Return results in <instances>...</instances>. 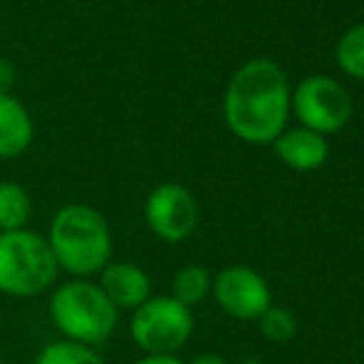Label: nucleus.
<instances>
[{
  "mask_svg": "<svg viewBox=\"0 0 364 364\" xmlns=\"http://www.w3.org/2000/svg\"><path fill=\"white\" fill-rule=\"evenodd\" d=\"M136 364H181L173 355H146L144 360H139Z\"/></svg>",
  "mask_w": 364,
  "mask_h": 364,
  "instance_id": "obj_18",
  "label": "nucleus"
},
{
  "mask_svg": "<svg viewBox=\"0 0 364 364\" xmlns=\"http://www.w3.org/2000/svg\"><path fill=\"white\" fill-rule=\"evenodd\" d=\"M288 82L270 60H253L240 68L225 92V119L245 141L265 144L280 136L288 119Z\"/></svg>",
  "mask_w": 364,
  "mask_h": 364,
  "instance_id": "obj_1",
  "label": "nucleus"
},
{
  "mask_svg": "<svg viewBox=\"0 0 364 364\" xmlns=\"http://www.w3.org/2000/svg\"><path fill=\"white\" fill-rule=\"evenodd\" d=\"M211 273L201 265H186L176 273L173 278V300H178L183 307L191 310L193 305L206 300V295L211 292Z\"/></svg>",
  "mask_w": 364,
  "mask_h": 364,
  "instance_id": "obj_13",
  "label": "nucleus"
},
{
  "mask_svg": "<svg viewBox=\"0 0 364 364\" xmlns=\"http://www.w3.org/2000/svg\"><path fill=\"white\" fill-rule=\"evenodd\" d=\"M58 260L48 238L33 230L0 233V292L10 297H35L58 278Z\"/></svg>",
  "mask_w": 364,
  "mask_h": 364,
  "instance_id": "obj_4",
  "label": "nucleus"
},
{
  "mask_svg": "<svg viewBox=\"0 0 364 364\" xmlns=\"http://www.w3.org/2000/svg\"><path fill=\"white\" fill-rule=\"evenodd\" d=\"M240 364H263V362H258V360H243Z\"/></svg>",
  "mask_w": 364,
  "mask_h": 364,
  "instance_id": "obj_20",
  "label": "nucleus"
},
{
  "mask_svg": "<svg viewBox=\"0 0 364 364\" xmlns=\"http://www.w3.org/2000/svg\"><path fill=\"white\" fill-rule=\"evenodd\" d=\"M295 112L305 127L317 134L337 132L352 114L350 95L330 77H310L295 90Z\"/></svg>",
  "mask_w": 364,
  "mask_h": 364,
  "instance_id": "obj_6",
  "label": "nucleus"
},
{
  "mask_svg": "<svg viewBox=\"0 0 364 364\" xmlns=\"http://www.w3.org/2000/svg\"><path fill=\"white\" fill-rule=\"evenodd\" d=\"M337 60L345 73L364 80V25H357L342 35L337 45Z\"/></svg>",
  "mask_w": 364,
  "mask_h": 364,
  "instance_id": "obj_15",
  "label": "nucleus"
},
{
  "mask_svg": "<svg viewBox=\"0 0 364 364\" xmlns=\"http://www.w3.org/2000/svg\"><path fill=\"white\" fill-rule=\"evenodd\" d=\"M15 82V68L10 60H3L0 58V95H8L10 87Z\"/></svg>",
  "mask_w": 364,
  "mask_h": 364,
  "instance_id": "obj_17",
  "label": "nucleus"
},
{
  "mask_svg": "<svg viewBox=\"0 0 364 364\" xmlns=\"http://www.w3.org/2000/svg\"><path fill=\"white\" fill-rule=\"evenodd\" d=\"M258 322H260V332H263L270 342H278V345H285V342H290L292 337L297 335L295 315H290L283 307L270 305L268 310L258 317Z\"/></svg>",
  "mask_w": 364,
  "mask_h": 364,
  "instance_id": "obj_16",
  "label": "nucleus"
},
{
  "mask_svg": "<svg viewBox=\"0 0 364 364\" xmlns=\"http://www.w3.org/2000/svg\"><path fill=\"white\" fill-rule=\"evenodd\" d=\"M216 302L235 320H258L270 307V288L255 270L245 265L223 268L211 285Z\"/></svg>",
  "mask_w": 364,
  "mask_h": 364,
  "instance_id": "obj_8",
  "label": "nucleus"
},
{
  "mask_svg": "<svg viewBox=\"0 0 364 364\" xmlns=\"http://www.w3.org/2000/svg\"><path fill=\"white\" fill-rule=\"evenodd\" d=\"M48 243L60 268L80 278L102 273L112 258L109 225L85 203H70L55 213Z\"/></svg>",
  "mask_w": 364,
  "mask_h": 364,
  "instance_id": "obj_2",
  "label": "nucleus"
},
{
  "mask_svg": "<svg viewBox=\"0 0 364 364\" xmlns=\"http://www.w3.org/2000/svg\"><path fill=\"white\" fill-rule=\"evenodd\" d=\"M33 141V122L15 97L0 95V159L20 156Z\"/></svg>",
  "mask_w": 364,
  "mask_h": 364,
  "instance_id": "obj_11",
  "label": "nucleus"
},
{
  "mask_svg": "<svg viewBox=\"0 0 364 364\" xmlns=\"http://www.w3.org/2000/svg\"><path fill=\"white\" fill-rule=\"evenodd\" d=\"M188 364H225V360L218 355H201V357H196V360H191Z\"/></svg>",
  "mask_w": 364,
  "mask_h": 364,
  "instance_id": "obj_19",
  "label": "nucleus"
},
{
  "mask_svg": "<svg viewBox=\"0 0 364 364\" xmlns=\"http://www.w3.org/2000/svg\"><path fill=\"white\" fill-rule=\"evenodd\" d=\"M132 340L146 355H173L193 332V315L173 297H149L129 322Z\"/></svg>",
  "mask_w": 364,
  "mask_h": 364,
  "instance_id": "obj_5",
  "label": "nucleus"
},
{
  "mask_svg": "<svg viewBox=\"0 0 364 364\" xmlns=\"http://www.w3.org/2000/svg\"><path fill=\"white\" fill-rule=\"evenodd\" d=\"M35 364H105L95 347L80 345V342H53L38 357Z\"/></svg>",
  "mask_w": 364,
  "mask_h": 364,
  "instance_id": "obj_14",
  "label": "nucleus"
},
{
  "mask_svg": "<svg viewBox=\"0 0 364 364\" xmlns=\"http://www.w3.org/2000/svg\"><path fill=\"white\" fill-rule=\"evenodd\" d=\"M100 290L117 310H136L149 300V275L134 263H109L102 270Z\"/></svg>",
  "mask_w": 364,
  "mask_h": 364,
  "instance_id": "obj_9",
  "label": "nucleus"
},
{
  "mask_svg": "<svg viewBox=\"0 0 364 364\" xmlns=\"http://www.w3.org/2000/svg\"><path fill=\"white\" fill-rule=\"evenodd\" d=\"M275 151L288 166L297 171H312L327 159V141L310 129H292L275 139Z\"/></svg>",
  "mask_w": 364,
  "mask_h": 364,
  "instance_id": "obj_10",
  "label": "nucleus"
},
{
  "mask_svg": "<svg viewBox=\"0 0 364 364\" xmlns=\"http://www.w3.org/2000/svg\"><path fill=\"white\" fill-rule=\"evenodd\" d=\"M50 317L70 342L100 347L114 332L119 310L107 300L100 285L87 280H70L50 297Z\"/></svg>",
  "mask_w": 364,
  "mask_h": 364,
  "instance_id": "obj_3",
  "label": "nucleus"
},
{
  "mask_svg": "<svg viewBox=\"0 0 364 364\" xmlns=\"http://www.w3.org/2000/svg\"><path fill=\"white\" fill-rule=\"evenodd\" d=\"M144 216L149 228L159 238L168 240V243H178V240L188 238L191 230L196 228V198L191 196L188 188L178 186V183H161L149 193Z\"/></svg>",
  "mask_w": 364,
  "mask_h": 364,
  "instance_id": "obj_7",
  "label": "nucleus"
},
{
  "mask_svg": "<svg viewBox=\"0 0 364 364\" xmlns=\"http://www.w3.org/2000/svg\"><path fill=\"white\" fill-rule=\"evenodd\" d=\"M30 218V196L20 183H0V233L25 228Z\"/></svg>",
  "mask_w": 364,
  "mask_h": 364,
  "instance_id": "obj_12",
  "label": "nucleus"
}]
</instances>
